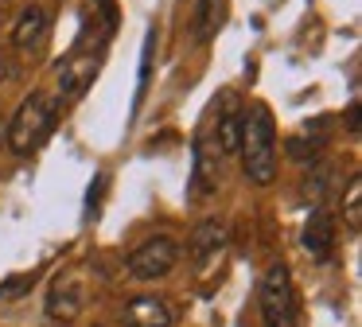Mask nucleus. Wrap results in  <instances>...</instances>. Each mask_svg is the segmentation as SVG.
<instances>
[{
	"instance_id": "1",
	"label": "nucleus",
	"mask_w": 362,
	"mask_h": 327,
	"mask_svg": "<svg viewBox=\"0 0 362 327\" xmlns=\"http://www.w3.org/2000/svg\"><path fill=\"white\" fill-rule=\"evenodd\" d=\"M59 113H63V101L55 98V93L47 90H32L24 101H20V109L12 113V121L4 125V140H8V148L16 156H32L43 148V140L55 132L59 125Z\"/></svg>"
},
{
	"instance_id": "2",
	"label": "nucleus",
	"mask_w": 362,
	"mask_h": 327,
	"mask_svg": "<svg viewBox=\"0 0 362 327\" xmlns=\"http://www.w3.org/2000/svg\"><path fill=\"white\" fill-rule=\"evenodd\" d=\"M242 168L245 179L257 187H269L276 179V121L269 105H250L242 117Z\"/></svg>"
},
{
	"instance_id": "3",
	"label": "nucleus",
	"mask_w": 362,
	"mask_h": 327,
	"mask_svg": "<svg viewBox=\"0 0 362 327\" xmlns=\"http://www.w3.org/2000/svg\"><path fill=\"white\" fill-rule=\"evenodd\" d=\"M257 304H261L265 327H296L300 300H296V285H292L288 265H269L265 269V277L257 285Z\"/></svg>"
},
{
	"instance_id": "4",
	"label": "nucleus",
	"mask_w": 362,
	"mask_h": 327,
	"mask_svg": "<svg viewBox=\"0 0 362 327\" xmlns=\"http://www.w3.org/2000/svg\"><path fill=\"white\" fill-rule=\"evenodd\" d=\"M98 70H102V47H74L71 54H66L63 62L55 67V98L59 101H74V98H82V93L90 90V82L98 78Z\"/></svg>"
},
{
	"instance_id": "5",
	"label": "nucleus",
	"mask_w": 362,
	"mask_h": 327,
	"mask_svg": "<svg viewBox=\"0 0 362 327\" xmlns=\"http://www.w3.org/2000/svg\"><path fill=\"white\" fill-rule=\"evenodd\" d=\"M180 265V246H175L172 238H148V241H141V246L129 253V277H136V280H160V277H168V272Z\"/></svg>"
},
{
	"instance_id": "6",
	"label": "nucleus",
	"mask_w": 362,
	"mask_h": 327,
	"mask_svg": "<svg viewBox=\"0 0 362 327\" xmlns=\"http://www.w3.org/2000/svg\"><path fill=\"white\" fill-rule=\"evenodd\" d=\"M43 308H47V316L55 319V323H71V319H78V311L86 308V285H82L78 272H63V277H55V285L47 288Z\"/></svg>"
},
{
	"instance_id": "7",
	"label": "nucleus",
	"mask_w": 362,
	"mask_h": 327,
	"mask_svg": "<svg viewBox=\"0 0 362 327\" xmlns=\"http://www.w3.org/2000/svg\"><path fill=\"white\" fill-rule=\"evenodd\" d=\"M218 183H222V152H218V144H214L211 137H199L195 140V171H191V199L195 202H203V199H211L214 191H218Z\"/></svg>"
},
{
	"instance_id": "8",
	"label": "nucleus",
	"mask_w": 362,
	"mask_h": 327,
	"mask_svg": "<svg viewBox=\"0 0 362 327\" xmlns=\"http://www.w3.org/2000/svg\"><path fill=\"white\" fill-rule=\"evenodd\" d=\"M242 117H245V105L234 90H222L214 98V129H218L214 144H218L222 156L238 152V144H242Z\"/></svg>"
},
{
	"instance_id": "9",
	"label": "nucleus",
	"mask_w": 362,
	"mask_h": 327,
	"mask_svg": "<svg viewBox=\"0 0 362 327\" xmlns=\"http://www.w3.org/2000/svg\"><path fill=\"white\" fill-rule=\"evenodd\" d=\"M121 323L125 327H172L175 311L164 296H133L121 311Z\"/></svg>"
},
{
	"instance_id": "10",
	"label": "nucleus",
	"mask_w": 362,
	"mask_h": 327,
	"mask_svg": "<svg viewBox=\"0 0 362 327\" xmlns=\"http://www.w3.org/2000/svg\"><path fill=\"white\" fill-rule=\"evenodd\" d=\"M226 241H230V226L222 218H203L187 238V253L191 261H211V257H218L226 249Z\"/></svg>"
},
{
	"instance_id": "11",
	"label": "nucleus",
	"mask_w": 362,
	"mask_h": 327,
	"mask_svg": "<svg viewBox=\"0 0 362 327\" xmlns=\"http://www.w3.org/2000/svg\"><path fill=\"white\" fill-rule=\"evenodd\" d=\"M304 249L320 261H327L331 249H335V214L327 207H315L304 222Z\"/></svg>"
},
{
	"instance_id": "12",
	"label": "nucleus",
	"mask_w": 362,
	"mask_h": 327,
	"mask_svg": "<svg viewBox=\"0 0 362 327\" xmlns=\"http://www.w3.org/2000/svg\"><path fill=\"white\" fill-rule=\"evenodd\" d=\"M47 12H43L40 4H32V8H24L20 12V20H16V28H12V47L16 51H35V47L43 43V35H47Z\"/></svg>"
},
{
	"instance_id": "13",
	"label": "nucleus",
	"mask_w": 362,
	"mask_h": 327,
	"mask_svg": "<svg viewBox=\"0 0 362 327\" xmlns=\"http://www.w3.org/2000/svg\"><path fill=\"white\" fill-rule=\"evenodd\" d=\"M230 12V0H199L195 4V20H191V31H195V43H211L222 31Z\"/></svg>"
},
{
	"instance_id": "14",
	"label": "nucleus",
	"mask_w": 362,
	"mask_h": 327,
	"mask_svg": "<svg viewBox=\"0 0 362 327\" xmlns=\"http://www.w3.org/2000/svg\"><path fill=\"white\" fill-rule=\"evenodd\" d=\"M343 222L351 234L362 230V176H351L346 183V195H343Z\"/></svg>"
},
{
	"instance_id": "15",
	"label": "nucleus",
	"mask_w": 362,
	"mask_h": 327,
	"mask_svg": "<svg viewBox=\"0 0 362 327\" xmlns=\"http://www.w3.org/2000/svg\"><path fill=\"white\" fill-rule=\"evenodd\" d=\"M152 54H156V28H148V35H144V51H141V82H136V93H133V113L144 105V93H148V82H152Z\"/></svg>"
},
{
	"instance_id": "16",
	"label": "nucleus",
	"mask_w": 362,
	"mask_h": 327,
	"mask_svg": "<svg viewBox=\"0 0 362 327\" xmlns=\"http://www.w3.org/2000/svg\"><path fill=\"white\" fill-rule=\"evenodd\" d=\"M320 152H323V140L320 137H312V140H308V137H292L288 140V156H292V160H315Z\"/></svg>"
},
{
	"instance_id": "17",
	"label": "nucleus",
	"mask_w": 362,
	"mask_h": 327,
	"mask_svg": "<svg viewBox=\"0 0 362 327\" xmlns=\"http://www.w3.org/2000/svg\"><path fill=\"white\" fill-rule=\"evenodd\" d=\"M32 285H35V272H28V277H8L0 285V300H20L24 292H32Z\"/></svg>"
},
{
	"instance_id": "18",
	"label": "nucleus",
	"mask_w": 362,
	"mask_h": 327,
	"mask_svg": "<svg viewBox=\"0 0 362 327\" xmlns=\"http://www.w3.org/2000/svg\"><path fill=\"white\" fill-rule=\"evenodd\" d=\"M102 191H105V176H98L94 183H90V195H86V214H98V199H102Z\"/></svg>"
},
{
	"instance_id": "19",
	"label": "nucleus",
	"mask_w": 362,
	"mask_h": 327,
	"mask_svg": "<svg viewBox=\"0 0 362 327\" xmlns=\"http://www.w3.org/2000/svg\"><path fill=\"white\" fill-rule=\"evenodd\" d=\"M346 129H351V132H358V105H351V109H346Z\"/></svg>"
},
{
	"instance_id": "20",
	"label": "nucleus",
	"mask_w": 362,
	"mask_h": 327,
	"mask_svg": "<svg viewBox=\"0 0 362 327\" xmlns=\"http://www.w3.org/2000/svg\"><path fill=\"white\" fill-rule=\"evenodd\" d=\"M8 78V62H4V54H0V82Z\"/></svg>"
},
{
	"instance_id": "21",
	"label": "nucleus",
	"mask_w": 362,
	"mask_h": 327,
	"mask_svg": "<svg viewBox=\"0 0 362 327\" xmlns=\"http://www.w3.org/2000/svg\"><path fill=\"white\" fill-rule=\"evenodd\" d=\"M98 4H110V0H98Z\"/></svg>"
},
{
	"instance_id": "22",
	"label": "nucleus",
	"mask_w": 362,
	"mask_h": 327,
	"mask_svg": "<svg viewBox=\"0 0 362 327\" xmlns=\"http://www.w3.org/2000/svg\"><path fill=\"white\" fill-rule=\"evenodd\" d=\"M0 137H4V125H0Z\"/></svg>"
}]
</instances>
